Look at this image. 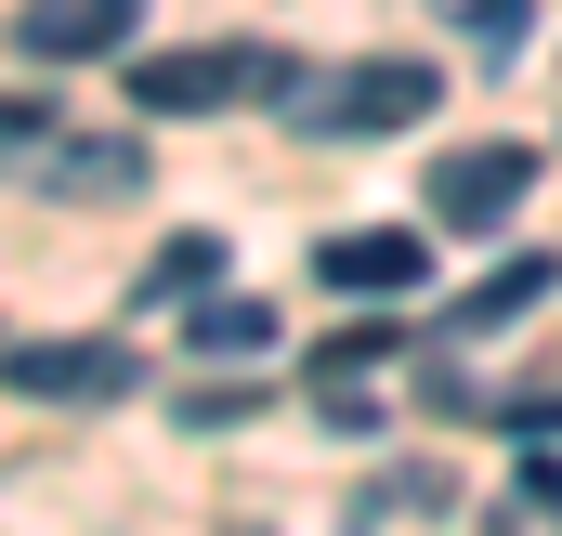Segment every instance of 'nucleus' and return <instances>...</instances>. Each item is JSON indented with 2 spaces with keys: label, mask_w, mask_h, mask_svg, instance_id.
<instances>
[{
  "label": "nucleus",
  "mask_w": 562,
  "mask_h": 536,
  "mask_svg": "<svg viewBox=\"0 0 562 536\" xmlns=\"http://www.w3.org/2000/svg\"><path fill=\"white\" fill-rule=\"evenodd\" d=\"M288 66L276 40H196V53H132V105L144 119H210V105H276Z\"/></svg>",
  "instance_id": "1"
},
{
  "label": "nucleus",
  "mask_w": 562,
  "mask_h": 536,
  "mask_svg": "<svg viewBox=\"0 0 562 536\" xmlns=\"http://www.w3.org/2000/svg\"><path fill=\"white\" fill-rule=\"evenodd\" d=\"M301 144H367V132H419L431 119V66H340V79H288L276 92Z\"/></svg>",
  "instance_id": "2"
},
{
  "label": "nucleus",
  "mask_w": 562,
  "mask_h": 536,
  "mask_svg": "<svg viewBox=\"0 0 562 536\" xmlns=\"http://www.w3.org/2000/svg\"><path fill=\"white\" fill-rule=\"evenodd\" d=\"M524 197H537V144H445L419 170V210L445 236H484V223H510Z\"/></svg>",
  "instance_id": "3"
},
{
  "label": "nucleus",
  "mask_w": 562,
  "mask_h": 536,
  "mask_svg": "<svg viewBox=\"0 0 562 536\" xmlns=\"http://www.w3.org/2000/svg\"><path fill=\"white\" fill-rule=\"evenodd\" d=\"M132 380H144L132 340H13L0 354V393H26V405H119Z\"/></svg>",
  "instance_id": "4"
},
{
  "label": "nucleus",
  "mask_w": 562,
  "mask_h": 536,
  "mask_svg": "<svg viewBox=\"0 0 562 536\" xmlns=\"http://www.w3.org/2000/svg\"><path fill=\"white\" fill-rule=\"evenodd\" d=\"M132 40H144V0H26L13 13L26 66H92V53H132Z\"/></svg>",
  "instance_id": "5"
},
{
  "label": "nucleus",
  "mask_w": 562,
  "mask_h": 536,
  "mask_svg": "<svg viewBox=\"0 0 562 536\" xmlns=\"http://www.w3.org/2000/svg\"><path fill=\"white\" fill-rule=\"evenodd\" d=\"M419 263H431V249L406 236V223H353V236H327V249H314V275H327L340 301H406Z\"/></svg>",
  "instance_id": "6"
},
{
  "label": "nucleus",
  "mask_w": 562,
  "mask_h": 536,
  "mask_svg": "<svg viewBox=\"0 0 562 536\" xmlns=\"http://www.w3.org/2000/svg\"><path fill=\"white\" fill-rule=\"evenodd\" d=\"M26 170H40L53 197H132V183H144V144H79V132H53Z\"/></svg>",
  "instance_id": "7"
},
{
  "label": "nucleus",
  "mask_w": 562,
  "mask_h": 536,
  "mask_svg": "<svg viewBox=\"0 0 562 536\" xmlns=\"http://www.w3.org/2000/svg\"><path fill=\"white\" fill-rule=\"evenodd\" d=\"M183 354H210V367H236V354H276V301H196V327H183Z\"/></svg>",
  "instance_id": "8"
},
{
  "label": "nucleus",
  "mask_w": 562,
  "mask_h": 536,
  "mask_svg": "<svg viewBox=\"0 0 562 536\" xmlns=\"http://www.w3.org/2000/svg\"><path fill=\"white\" fill-rule=\"evenodd\" d=\"M431 13H458V26H471V53H484V66H510V53H524V40H537V0H431Z\"/></svg>",
  "instance_id": "9"
},
{
  "label": "nucleus",
  "mask_w": 562,
  "mask_h": 536,
  "mask_svg": "<svg viewBox=\"0 0 562 536\" xmlns=\"http://www.w3.org/2000/svg\"><path fill=\"white\" fill-rule=\"evenodd\" d=\"M537 288H550V263H510V275H484V288L458 301V327H445V340H484V327H510V314H524Z\"/></svg>",
  "instance_id": "10"
},
{
  "label": "nucleus",
  "mask_w": 562,
  "mask_h": 536,
  "mask_svg": "<svg viewBox=\"0 0 562 536\" xmlns=\"http://www.w3.org/2000/svg\"><path fill=\"white\" fill-rule=\"evenodd\" d=\"M210 275H223V236H170V249H157V275H144L132 301H210Z\"/></svg>",
  "instance_id": "11"
},
{
  "label": "nucleus",
  "mask_w": 562,
  "mask_h": 536,
  "mask_svg": "<svg viewBox=\"0 0 562 536\" xmlns=\"http://www.w3.org/2000/svg\"><path fill=\"white\" fill-rule=\"evenodd\" d=\"M380 354H406V340H393V327H340V340H327V367H314V380H367V367H380Z\"/></svg>",
  "instance_id": "12"
},
{
  "label": "nucleus",
  "mask_w": 562,
  "mask_h": 536,
  "mask_svg": "<svg viewBox=\"0 0 562 536\" xmlns=\"http://www.w3.org/2000/svg\"><path fill=\"white\" fill-rule=\"evenodd\" d=\"M524 418H550V432H562V393H537V405H524Z\"/></svg>",
  "instance_id": "13"
}]
</instances>
